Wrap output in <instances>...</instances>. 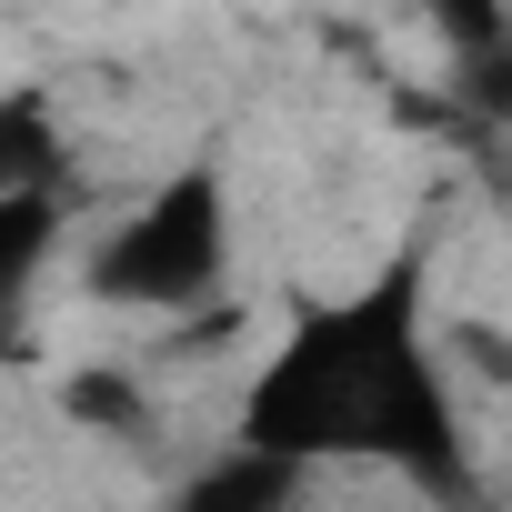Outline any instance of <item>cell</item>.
<instances>
[{
    "label": "cell",
    "mask_w": 512,
    "mask_h": 512,
    "mask_svg": "<svg viewBox=\"0 0 512 512\" xmlns=\"http://www.w3.org/2000/svg\"><path fill=\"white\" fill-rule=\"evenodd\" d=\"M241 442H262L302 472L382 462V472H412L422 492H462L472 482L462 402H452V372L422 342L412 272H382L352 302L292 322V342L241 392Z\"/></svg>",
    "instance_id": "1"
},
{
    "label": "cell",
    "mask_w": 512,
    "mask_h": 512,
    "mask_svg": "<svg viewBox=\"0 0 512 512\" xmlns=\"http://www.w3.org/2000/svg\"><path fill=\"white\" fill-rule=\"evenodd\" d=\"M231 282V171L201 151L181 171H161L81 262V292L111 312H211Z\"/></svg>",
    "instance_id": "2"
},
{
    "label": "cell",
    "mask_w": 512,
    "mask_h": 512,
    "mask_svg": "<svg viewBox=\"0 0 512 512\" xmlns=\"http://www.w3.org/2000/svg\"><path fill=\"white\" fill-rule=\"evenodd\" d=\"M302 492H312L302 462H282V452H262V442L231 432L211 462H191V472L171 482L161 512H302Z\"/></svg>",
    "instance_id": "3"
},
{
    "label": "cell",
    "mask_w": 512,
    "mask_h": 512,
    "mask_svg": "<svg viewBox=\"0 0 512 512\" xmlns=\"http://www.w3.org/2000/svg\"><path fill=\"white\" fill-rule=\"evenodd\" d=\"M0 201H71V131L51 81L0 91Z\"/></svg>",
    "instance_id": "4"
},
{
    "label": "cell",
    "mask_w": 512,
    "mask_h": 512,
    "mask_svg": "<svg viewBox=\"0 0 512 512\" xmlns=\"http://www.w3.org/2000/svg\"><path fill=\"white\" fill-rule=\"evenodd\" d=\"M61 231H71V201H0V332L21 322L31 282L61 262Z\"/></svg>",
    "instance_id": "5"
},
{
    "label": "cell",
    "mask_w": 512,
    "mask_h": 512,
    "mask_svg": "<svg viewBox=\"0 0 512 512\" xmlns=\"http://www.w3.org/2000/svg\"><path fill=\"white\" fill-rule=\"evenodd\" d=\"M61 412H71V422H91V432H141V422H151V392H141L131 372H71Z\"/></svg>",
    "instance_id": "6"
}]
</instances>
